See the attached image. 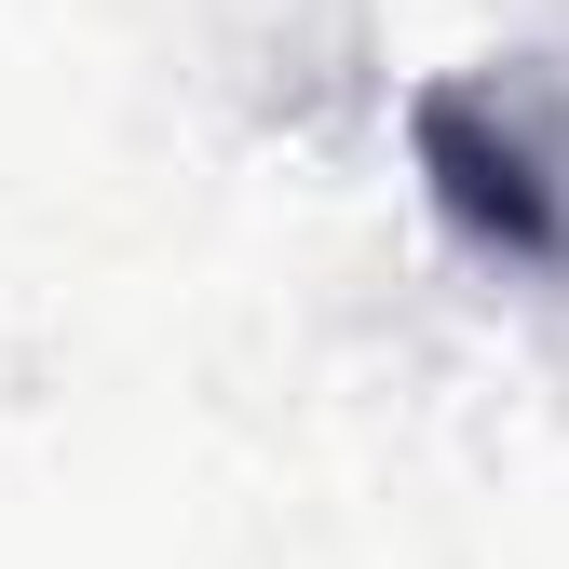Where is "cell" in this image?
<instances>
[{
    "label": "cell",
    "mask_w": 569,
    "mask_h": 569,
    "mask_svg": "<svg viewBox=\"0 0 569 569\" xmlns=\"http://www.w3.org/2000/svg\"><path fill=\"white\" fill-rule=\"evenodd\" d=\"M407 177L461 258L569 284V41H502L435 68L407 96Z\"/></svg>",
    "instance_id": "cell-1"
}]
</instances>
